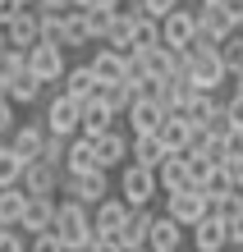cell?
<instances>
[{
    "instance_id": "cell-1",
    "label": "cell",
    "mask_w": 243,
    "mask_h": 252,
    "mask_svg": "<svg viewBox=\"0 0 243 252\" xmlns=\"http://www.w3.org/2000/svg\"><path fill=\"white\" fill-rule=\"evenodd\" d=\"M46 234L60 243V252H87V243H92V216H87V206L55 202V216H51Z\"/></svg>"
},
{
    "instance_id": "cell-2",
    "label": "cell",
    "mask_w": 243,
    "mask_h": 252,
    "mask_svg": "<svg viewBox=\"0 0 243 252\" xmlns=\"http://www.w3.org/2000/svg\"><path fill=\"white\" fill-rule=\"evenodd\" d=\"M184 55H188V83L197 87V92H220L225 87V64H220V55H216V41L211 37H202V32H193V41L184 46Z\"/></svg>"
},
{
    "instance_id": "cell-3",
    "label": "cell",
    "mask_w": 243,
    "mask_h": 252,
    "mask_svg": "<svg viewBox=\"0 0 243 252\" xmlns=\"http://www.w3.org/2000/svg\"><path fill=\"white\" fill-rule=\"evenodd\" d=\"M23 69L33 73L41 87H55V83H60V73H65L69 64H65V51H60V46H46V41H37V46L23 55Z\"/></svg>"
},
{
    "instance_id": "cell-4",
    "label": "cell",
    "mask_w": 243,
    "mask_h": 252,
    "mask_svg": "<svg viewBox=\"0 0 243 252\" xmlns=\"http://www.w3.org/2000/svg\"><path fill=\"white\" fill-rule=\"evenodd\" d=\"M165 216H170L179 229H193L202 216H211V202H207L197 188H184V192H165Z\"/></svg>"
},
{
    "instance_id": "cell-5",
    "label": "cell",
    "mask_w": 243,
    "mask_h": 252,
    "mask_svg": "<svg viewBox=\"0 0 243 252\" xmlns=\"http://www.w3.org/2000/svg\"><path fill=\"white\" fill-rule=\"evenodd\" d=\"M151 197H156V174L124 160V165H119V202L124 206H147Z\"/></svg>"
},
{
    "instance_id": "cell-6",
    "label": "cell",
    "mask_w": 243,
    "mask_h": 252,
    "mask_svg": "<svg viewBox=\"0 0 243 252\" xmlns=\"http://www.w3.org/2000/svg\"><path fill=\"white\" fill-rule=\"evenodd\" d=\"M41 128H46L51 138H73V133H78V101H69L65 92H55L51 106H46V124Z\"/></svg>"
},
{
    "instance_id": "cell-7",
    "label": "cell",
    "mask_w": 243,
    "mask_h": 252,
    "mask_svg": "<svg viewBox=\"0 0 243 252\" xmlns=\"http://www.w3.org/2000/svg\"><path fill=\"white\" fill-rule=\"evenodd\" d=\"M19 188L28 197H51L60 192V165H46V160H28L23 174H19Z\"/></svg>"
},
{
    "instance_id": "cell-8",
    "label": "cell",
    "mask_w": 243,
    "mask_h": 252,
    "mask_svg": "<svg viewBox=\"0 0 243 252\" xmlns=\"http://www.w3.org/2000/svg\"><path fill=\"white\" fill-rule=\"evenodd\" d=\"M156 28H161V46H170V51H184L193 41V32H197L193 28V9H184V5L170 9L165 19H156Z\"/></svg>"
},
{
    "instance_id": "cell-9",
    "label": "cell",
    "mask_w": 243,
    "mask_h": 252,
    "mask_svg": "<svg viewBox=\"0 0 243 252\" xmlns=\"http://www.w3.org/2000/svg\"><path fill=\"white\" fill-rule=\"evenodd\" d=\"M92 147H97V165H101V170H119V165L129 160V133L119 128V124L105 128V133H97Z\"/></svg>"
},
{
    "instance_id": "cell-10",
    "label": "cell",
    "mask_w": 243,
    "mask_h": 252,
    "mask_svg": "<svg viewBox=\"0 0 243 252\" xmlns=\"http://www.w3.org/2000/svg\"><path fill=\"white\" fill-rule=\"evenodd\" d=\"M92 170H101V165H97V147H92V138H78V133H73V138L65 142L60 174H73V179H78V174H92Z\"/></svg>"
},
{
    "instance_id": "cell-11",
    "label": "cell",
    "mask_w": 243,
    "mask_h": 252,
    "mask_svg": "<svg viewBox=\"0 0 243 252\" xmlns=\"http://www.w3.org/2000/svg\"><path fill=\"white\" fill-rule=\"evenodd\" d=\"M193 28H197L202 37H211V41H225V37L239 32V23H234L220 5H197V9H193Z\"/></svg>"
},
{
    "instance_id": "cell-12",
    "label": "cell",
    "mask_w": 243,
    "mask_h": 252,
    "mask_svg": "<svg viewBox=\"0 0 243 252\" xmlns=\"http://www.w3.org/2000/svg\"><path fill=\"white\" fill-rule=\"evenodd\" d=\"M147 225H151V211H147V206H129L124 225L115 229V248L119 252H138L147 243Z\"/></svg>"
},
{
    "instance_id": "cell-13",
    "label": "cell",
    "mask_w": 243,
    "mask_h": 252,
    "mask_svg": "<svg viewBox=\"0 0 243 252\" xmlns=\"http://www.w3.org/2000/svg\"><path fill=\"white\" fill-rule=\"evenodd\" d=\"M0 32H5V51H19V55H28V51L41 41V32H37V14H33V9H23L19 19L5 23Z\"/></svg>"
},
{
    "instance_id": "cell-14",
    "label": "cell",
    "mask_w": 243,
    "mask_h": 252,
    "mask_svg": "<svg viewBox=\"0 0 243 252\" xmlns=\"http://www.w3.org/2000/svg\"><path fill=\"white\" fill-rule=\"evenodd\" d=\"M92 239H115V229L124 225V216H129V206L119 202V197H101L92 211Z\"/></svg>"
},
{
    "instance_id": "cell-15",
    "label": "cell",
    "mask_w": 243,
    "mask_h": 252,
    "mask_svg": "<svg viewBox=\"0 0 243 252\" xmlns=\"http://www.w3.org/2000/svg\"><path fill=\"white\" fill-rule=\"evenodd\" d=\"M156 133V142L165 147V156H179V152H188V138H193V124L184 120V115H165V120L151 128Z\"/></svg>"
},
{
    "instance_id": "cell-16",
    "label": "cell",
    "mask_w": 243,
    "mask_h": 252,
    "mask_svg": "<svg viewBox=\"0 0 243 252\" xmlns=\"http://www.w3.org/2000/svg\"><path fill=\"white\" fill-rule=\"evenodd\" d=\"M41 142H46V128H41V124H14L5 147L28 165V160H37V156H41Z\"/></svg>"
},
{
    "instance_id": "cell-17",
    "label": "cell",
    "mask_w": 243,
    "mask_h": 252,
    "mask_svg": "<svg viewBox=\"0 0 243 252\" xmlns=\"http://www.w3.org/2000/svg\"><path fill=\"white\" fill-rule=\"evenodd\" d=\"M147 252H179L184 248V229L174 225L170 216H151V225H147Z\"/></svg>"
},
{
    "instance_id": "cell-18",
    "label": "cell",
    "mask_w": 243,
    "mask_h": 252,
    "mask_svg": "<svg viewBox=\"0 0 243 252\" xmlns=\"http://www.w3.org/2000/svg\"><path fill=\"white\" fill-rule=\"evenodd\" d=\"M87 73H92V83L97 87H110V83H124V55L119 51H97L92 60H87Z\"/></svg>"
},
{
    "instance_id": "cell-19",
    "label": "cell",
    "mask_w": 243,
    "mask_h": 252,
    "mask_svg": "<svg viewBox=\"0 0 243 252\" xmlns=\"http://www.w3.org/2000/svg\"><path fill=\"white\" fill-rule=\"evenodd\" d=\"M51 216H55V197H23L19 229H28V234H46V229H51Z\"/></svg>"
},
{
    "instance_id": "cell-20",
    "label": "cell",
    "mask_w": 243,
    "mask_h": 252,
    "mask_svg": "<svg viewBox=\"0 0 243 252\" xmlns=\"http://www.w3.org/2000/svg\"><path fill=\"white\" fill-rule=\"evenodd\" d=\"M161 160H165V147L156 142V133H133V138H129V165L156 170Z\"/></svg>"
},
{
    "instance_id": "cell-21",
    "label": "cell",
    "mask_w": 243,
    "mask_h": 252,
    "mask_svg": "<svg viewBox=\"0 0 243 252\" xmlns=\"http://www.w3.org/2000/svg\"><path fill=\"white\" fill-rule=\"evenodd\" d=\"M124 120H129L133 133H151V128L165 120V110H161L151 96H133V101H129V110H124Z\"/></svg>"
},
{
    "instance_id": "cell-22",
    "label": "cell",
    "mask_w": 243,
    "mask_h": 252,
    "mask_svg": "<svg viewBox=\"0 0 243 252\" xmlns=\"http://www.w3.org/2000/svg\"><path fill=\"white\" fill-rule=\"evenodd\" d=\"M105 128H115V115L105 110L97 96L83 101L78 106V138H97V133H105Z\"/></svg>"
},
{
    "instance_id": "cell-23",
    "label": "cell",
    "mask_w": 243,
    "mask_h": 252,
    "mask_svg": "<svg viewBox=\"0 0 243 252\" xmlns=\"http://www.w3.org/2000/svg\"><path fill=\"white\" fill-rule=\"evenodd\" d=\"M60 92H65L69 101H92L97 96V83H92V73H87V64H73V69H65L60 73Z\"/></svg>"
},
{
    "instance_id": "cell-24",
    "label": "cell",
    "mask_w": 243,
    "mask_h": 252,
    "mask_svg": "<svg viewBox=\"0 0 243 252\" xmlns=\"http://www.w3.org/2000/svg\"><path fill=\"white\" fill-rule=\"evenodd\" d=\"M151 174H156V192H184V188H193L188 170H184V156H165Z\"/></svg>"
},
{
    "instance_id": "cell-25",
    "label": "cell",
    "mask_w": 243,
    "mask_h": 252,
    "mask_svg": "<svg viewBox=\"0 0 243 252\" xmlns=\"http://www.w3.org/2000/svg\"><path fill=\"white\" fill-rule=\"evenodd\" d=\"M142 64V78H170L174 73V51L170 46H147V51H133Z\"/></svg>"
},
{
    "instance_id": "cell-26",
    "label": "cell",
    "mask_w": 243,
    "mask_h": 252,
    "mask_svg": "<svg viewBox=\"0 0 243 252\" xmlns=\"http://www.w3.org/2000/svg\"><path fill=\"white\" fill-rule=\"evenodd\" d=\"M193 248L197 252H225V225L216 216H202L193 225Z\"/></svg>"
},
{
    "instance_id": "cell-27",
    "label": "cell",
    "mask_w": 243,
    "mask_h": 252,
    "mask_svg": "<svg viewBox=\"0 0 243 252\" xmlns=\"http://www.w3.org/2000/svg\"><path fill=\"white\" fill-rule=\"evenodd\" d=\"M41 92H46V87H41L28 69H23V73H14V78L5 83V101H9V106H33Z\"/></svg>"
},
{
    "instance_id": "cell-28",
    "label": "cell",
    "mask_w": 243,
    "mask_h": 252,
    "mask_svg": "<svg viewBox=\"0 0 243 252\" xmlns=\"http://www.w3.org/2000/svg\"><path fill=\"white\" fill-rule=\"evenodd\" d=\"M60 46H65V51H73V46H92L87 23H83V9H65V19H60Z\"/></svg>"
},
{
    "instance_id": "cell-29",
    "label": "cell",
    "mask_w": 243,
    "mask_h": 252,
    "mask_svg": "<svg viewBox=\"0 0 243 252\" xmlns=\"http://www.w3.org/2000/svg\"><path fill=\"white\" fill-rule=\"evenodd\" d=\"M23 197H28V192H23L19 184H14V188H0V229H19Z\"/></svg>"
},
{
    "instance_id": "cell-30",
    "label": "cell",
    "mask_w": 243,
    "mask_h": 252,
    "mask_svg": "<svg viewBox=\"0 0 243 252\" xmlns=\"http://www.w3.org/2000/svg\"><path fill=\"white\" fill-rule=\"evenodd\" d=\"M147 46H161L156 19H133V28H129V51H147Z\"/></svg>"
},
{
    "instance_id": "cell-31",
    "label": "cell",
    "mask_w": 243,
    "mask_h": 252,
    "mask_svg": "<svg viewBox=\"0 0 243 252\" xmlns=\"http://www.w3.org/2000/svg\"><path fill=\"white\" fill-rule=\"evenodd\" d=\"M97 101H101V106H105V110H110L115 120H119V115L129 110V101H133V92H129L124 83H110V87H97Z\"/></svg>"
},
{
    "instance_id": "cell-32",
    "label": "cell",
    "mask_w": 243,
    "mask_h": 252,
    "mask_svg": "<svg viewBox=\"0 0 243 252\" xmlns=\"http://www.w3.org/2000/svg\"><path fill=\"white\" fill-rule=\"evenodd\" d=\"M19 174H23V160L0 142V188H14V184H19Z\"/></svg>"
},
{
    "instance_id": "cell-33",
    "label": "cell",
    "mask_w": 243,
    "mask_h": 252,
    "mask_svg": "<svg viewBox=\"0 0 243 252\" xmlns=\"http://www.w3.org/2000/svg\"><path fill=\"white\" fill-rule=\"evenodd\" d=\"M110 14L115 9H83V23H87V37L92 41H101V32L110 28Z\"/></svg>"
},
{
    "instance_id": "cell-34",
    "label": "cell",
    "mask_w": 243,
    "mask_h": 252,
    "mask_svg": "<svg viewBox=\"0 0 243 252\" xmlns=\"http://www.w3.org/2000/svg\"><path fill=\"white\" fill-rule=\"evenodd\" d=\"M138 5H142L147 19H165L170 9H179V0H138Z\"/></svg>"
},
{
    "instance_id": "cell-35",
    "label": "cell",
    "mask_w": 243,
    "mask_h": 252,
    "mask_svg": "<svg viewBox=\"0 0 243 252\" xmlns=\"http://www.w3.org/2000/svg\"><path fill=\"white\" fill-rule=\"evenodd\" d=\"M23 9H28V0H0V28H5V23H14Z\"/></svg>"
},
{
    "instance_id": "cell-36",
    "label": "cell",
    "mask_w": 243,
    "mask_h": 252,
    "mask_svg": "<svg viewBox=\"0 0 243 252\" xmlns=\"http://www.w3.org/2000/svg\"><path fill=\"white\" fill-rule=\"evenodd\" d=\"M23 252H60V243L51 234H33V243H23Z\"/></svg>"
},
{
    "instance_id": "cell-37",
    "label": "cell",
    "mask_w": 243,
    "mask_h": 252,
    "mask_svg": "<svg viewBox=\"0 0 243 252\" xmlns=\"http://www.w3.org/2000/svg\"><path fill=\"white\" fill-rule=\"evenodd\" d=\"M0 252H23V234L19 229H0Z\"/></svg>"
},
{
    "instance_id": "cell-38",
    "label": "cell",
    "mask_w": 243,
    "mask_h": 252,
    "mask_svg": "<svg viewBox=\"0 0 243 252\" xmlns=\"http://www.w3.org/2000/svg\"><path fill=\"white\" fill-rule=\"evenodd\" d=\"M14 124H19V115H14V106H9L5 96H0V138H5V133H9Z\"/></svg>"
},
{
    "instance_id": "cell-39",
    "label": "cell",
    "mask_w": 243,
    "mask_h": 252,
    "mask_svg": "<svg viewBox=\"0 0 243 252\" xmlns=\"http://www.w3.org/2000/svg\"><path fill=\"white\" fill-rule=\"evenodd\" d=\"M220 9H225V14H230V19H234V23H243V0H220Z\"/></svg>"
},
{
    "instance_id": "cell-40",
    "label": "cell",
    "mask_w": 243,
    "mask_h": 252,
    "mask_svg": "<svg viewBox=\"0 0 243 252\" xmlns=\"http://www.w3.org/2000/svg\"><path fill=\"white\" fill-rule=\"evenodd\" d=\"M87 252H119V248H115V239H92Z\"/></svg>"
},
{
    "instance_id": "cell-41",
    "label": "cell",
    "mask_w": 243,
    "mask_h": 252,
    "mask_svg": "<svg viewBox=\"0 0 243 252\" xmlns=\"http://www.w3.org/2000/svg\"><path fill=\"white\" fill-rule=\"evenodd\" d=\"M83 9H119V0H83Z\"/></svg>"
},
{
    "instance_id": "cell-42",
    "label": "cell",
    "mask_w": 243,
    "mask_h": 252,
    "mask_svg": "<svg viewBox=\"0 0 243 252\" xmlns=\"http://www.w3.org/2000/svg\"><path fill=\"white\" fill-rule=\"evenodd\" d=\"M0 96H5V78H0Z\"/></svg>"
},
{
    "instance_id": "cell-43",
    "label": "cell",
    "mask_w": 243,
    "mask_h": 252,
    "mask_svg": "<svg viewBox=\"0 0 243 252\" xmlns=\"http://www.w3.org/2000/svg\"><path fill=\"white\" fill-rule=\"evenodd\" d=\"M225 252H243V248H225Z\"/></svg>"
},
{
    "instance_id": "cell-44",
    "label": "cell",
    "mask_w": 243,
    "mask_h": 252,
    "mask_svg": "<svg viewBox=\"0 0 243 252\" xmlns=\"http://www.w3.org/2000/svg\"><path fill=\"white\" fill-rule=\"evenodd\" d=\"M0 46H5V32H0Z\"/></svg>"
}]
</instances>
